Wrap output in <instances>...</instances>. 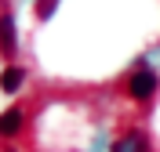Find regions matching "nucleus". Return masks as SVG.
<instances>
[{
	"instance_id": "nucleus-1",
	"label": "nucleus",
	"mask_w": 160,
	"mask_h": 152,
	"mask_svg": "<svg viewBox=\"0 0 160 152\" xmlns=\"http://www.w3.org/2000/svg\"><path fill=\"white\" fill-rule=\"evenodd\" d=\"M157 87H160V80H157V72H153L149 65H138V69L128 76V94L135 101H149L153 94H157Z\"/></svg>"
},
{
	"instance_id": "nucleus-2",
	"label": "nucleus",
	"mask_w": 160,
	"mask_h": 152,
	"mask_svg": "<svg viewBox=\"0 0 160 152\" xmlns=\"http://www.w3.org/2000/svg\"><path fill=\"white\" fill-rule=\"evenodd\" d=\"M15 54H18V29H15V15L11 11H0V58L15 65Z\"/></svg>"
},
{
	"instance_id": "nucleus-3",
	"label": "nucleus",
	"mask_w": 160,
	"mask_h": 152,
	"mask_svg": "<svg viewBox=\"0 0 160 152\" xmlns=\"http://www.w3.org/2000/svg\"><path fill=\"white\" fill-rule=\"evenodd\" d=\"M22 127H26V112L22 109H4L0 112V138H15V134H22Z\"/></svg>"
},
{
	"instance_id": "nucleus-4",
	"label": "nucleus",
	"mask_w": 160,
	"mask_h": 152,
	"mask_svg": "<svg viewBox=\"0 0 160 152\" xmlns=\"http://www.w3.org/2000/svg\"><path fill=\"white\" fill-rule=\"evenodd\" d=\"M22 83H26V69L22 65H8V69L0 72V91L4 94H18Z\"/></svg>"
},
{
	"instance_id": "nucleus-5",
	"label": "nucleus",
	"mask_w": 160,
	"mask_h": 152,
	"mask_svg": "<svg viewBox=\"0 0 160 152\" xmlns=\"http://www.w3.org/2000/svg\"><path fill=\"white\" fill-rule=\"evenodd\" d=\"M51 11H55V0H37V15L40 18H48Z\"/></svg>"
}]
</instances>
